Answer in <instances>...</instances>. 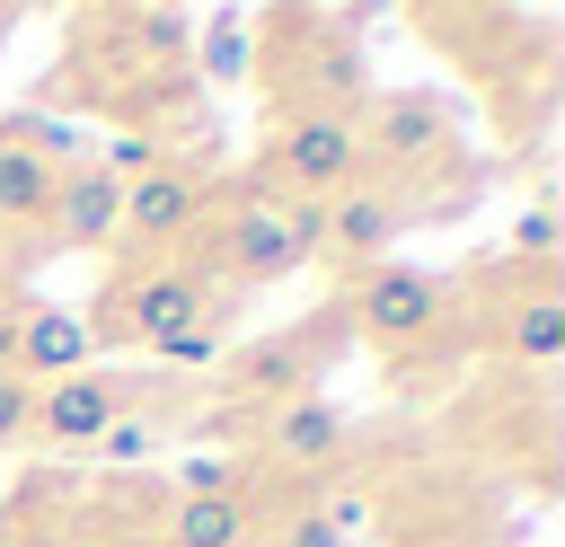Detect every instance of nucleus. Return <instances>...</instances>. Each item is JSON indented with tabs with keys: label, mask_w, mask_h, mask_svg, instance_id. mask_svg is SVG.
<instances>
[{
	"label": "nucleus",
	"mask_w": 565,
	"mask_h": 547,
	"mask_svg": "<svg viewBox=\"0 0 565 547\" xmlns=\"http://www.w3.org/2000/svg\"><path fill=\"white\" fill-rule=\"evenodd\" d=\"M203 265H212V282H221V291H238V300H247V291H274V282H291V274L309 265V238H300L291 203L238 194V203L221 212V229H212Z\"/></svg>",
	"instance_id": "39448f33"
},
{
	"label": "nucleus",
	"mask_w": 565,
	"mask_h": 547,
	"mask_svg": "<svg viewBox=\"0 0 565 547\" xmlns=\"http://www.w3.org/2000/svg\"><path fill=\"white\" fill-rule=\"evenodd\" d=\"M441 309H450V282L441 274H424V265H362L353 274V291H344V318H353V335L371 344V353H424L433 335H441Z\"/></svg>",
	"instance_id": "20e7f679"
},
{
	"label": "nucleus",
	"mask_w": 565,
	"mask_h": 547,
	"mask_svg": "<svg viewBox=\"0 0 565 547\" xmlns=\"http://www.w3.org/2000/svg\"><path fill=\"white\" fill-rule=\"evenodd\" d=\"M353 176H362L353 115H274L247 194H265V203H327V194H344Z\"/></svg>",
	"instance_id": "7ed1b4c3"
},
{
	"label": "nucleus",
	"mask_w": 565,
	"mask_h": 547,
	"mask_svg": "<svg viewBox=\"0 0 565 547\" xmlns=\"http://www.w3.org/2000/svg\"><path fill=\"white\" fill-rule=\"evenodd\" d=\"M353 141H362V176H380L397 194L424 168H459V124L433 88H371L353 106Z\"/></svg>",
	"instance_id": "f03ea898"
},
{
	"label": "nucleus",
	"mask_w": 565,
	"mask_h": 547,
	"mask_svg": "<svg viewBox=\"0 0 565 547\" xmlns=\"http://www.w3.org/2000/svg\"><path fill=\"white\" fill-rule=\"evenodd\" d=\"M247 35H256V18H247V9H221V18L203 26L194 62H203V79H212V88H238V79L256 71V44H247Z\"/></svg>",
	"instance_id": "f3484780"
},
{
	"label": "nucleus",
	"mask_w": 565,
	"mask_h": 547,
	"mask_svg": "<svg viewBox=\"0 0 565 547\" xmlns=\"http://www.w3.org/2000/svg\"><path fill=\"white\" fill-rule=\"evenodd\" d=\"M335 326H344V309H327V318H309V326H291V335H256V344H238V353H230V397H247V406L309 397L318 371H327V353L344 344Z\"/></svg>",
	"instance_id": "6e6552de"
},
{
	"label": "nucleus",
	"mask_w": 565,
	"mask_h": 547,
	"mask_svg": "<svg viewBox=\"0 0 565 547\" xmlns=\"http://www.w3.org/2000/svg\"><path fill=\"white\" fill-rule=\"evenodd\" d=\"M168 432H177V406H141V388H132V406L97 432V450H88V459L132 468V459H159V450H168Z\"/></svg>",
	"instance_id": "dca6fc26"
},
{
	"label": "nucleus",
	"mask_w": 565,
	"mask_h": 547,
	"mask_svg": "<svg viewBox=\"0 0 565 547\" xmlns=\"http://www.w3.org/2000/svg\"><path fill=\"white\" fill-rule=\"evenodd\" d=\"M177 494H247V468L238 459H185L177 468Z\"/></svg>",
	"instance_id": "6ab92c4d"
},
{
	"label": "nucleus",
	"mask_w": 565,
	"mask_h": 547,
	"mask_svg": "<svg viewBox=\"0 0 565 547\" xmlns=\"http://www.w3.org/2000/svg\"><path fill=\"white\" fill-rule=\"evenodd\" d=\"M556 238H565V221H556V194H539L521 221H512V238H503V256L521 265V274H556Z\"/></svg>",
	"instance_id": "a211bd4d"
},
{
	"label": "nucleus",
	"mask_w": 565,
	"mask_h": 547,
	"mask_svg": "<svg viewBox=\"0 0 565 547\" xmlns=\"http://www.w3.org/2000/svg\"><path fill=\"white\" fill-rule=\"evenodd\" d=\"M212 203V176L194 159H150L141 176H124V256H168L194 238Z\"/></svg>",
	"instance_id": "0eeeda50"
},
{
	"label": "nucleus",
	"mask_w": 565,
	"mask_h": 547,
	"mask_svg": "<svg viewBox=\"0 0 565 547\" xmlns=\"http://www.w3.org/2000/svg\"><path fill=\"white\" fill-rule=\"evenodd\" d=\"M132 388L141 379H124V371H71V379H44L35 388V423H26V450H44V459H88L97 450V432L132 406Z\"/></svg>",
	"instance_id": "423d86ee"
},
{
	"label": "nucleus",
	"mask_w": 565,
	"mask_h": 547,
	"mask_svg": "<svg viewBox=\"0 0 565 547\" xmlns=\"http://www.w3.org/2000/svg\"><path fill=\"white\" fill-rule=\"evenodd\" d=\"M26 423H35V388L0 371V450H26Z\"/></svg>",
	"instance_id": "aec40b11"
},
{
	"label": "nucleus",
	"mask_w": 565,
	"mask_h": 547,
	"mask_svg": "<svg viewBox=\"0 0 565 547\" xmlns=\"http://www.w3.org/2000/svg\"><path fill=\"white\" fill-rule=\"evenodd\" d=\"M344 441H353V423H344V406H335L327 388L282 397V406H274V423H265V450H274L282 468H327Z\"/></svg>",
	"instance_id": "4468645a"
},
{
	"label": "nucleus",
	"mask_w": 565,
	"mask_h": 547,
	"mask_svg": "<svg viewBox=\"0 0 565 547\" xmlns=\"http://www.w3.org/2000/svg\"><path fill=\"white\" fill-rule=\"evenodd\" d=\"M88 353H97V344H88L79 309H62V300H26V309H9V371H18L26 388L88 371Z\"/></svg>",
	"instance_id": "f8f14e48"
},
{
	"label": "nucleus",
	"mask_w": 565,
	"mask_h": 547,
	"mask_svg": "<svg viewBox=\"0 0 565 547\" xmlns=\"http://www.w3.org/2000/svg\"><path fill=\"white\" fill-rule=\"evenodd\" d=\"M406 238V203L380 176H353L344 194H327V229H318V265H388V247Z\"/></svg>",
	"instance_id": "9d476101"
},
{
	"label": "nucleus",
	"mask_w": 565,
	"mask_h": 547,
	"mask_svg": "<svg viewBox=\"0 0 565 547\" xmlns=\"http://www.w3.org/2000/svg\"><path fill=\"white\" fill-rule=\"evenodd\" d=\"M212 300H221V282H212L203 247H185V256H115V274L97 282V300L79 309V326H88V344L150 353L185 318H203Z\"/></svg>",
	"instance_id": "f257e3e1"
},
{
	"label": "nucleus",
	"mask_w": 565,
	"mask_h": 547,
	"mask_svg": "<svg viewBox=\"0 0 565 547\" xmlns=\"http://www.w3.org/2000/svg\"><path fill=\"white\" fill-rule=\"evenodd\" d=\"M265 547H335V538H327V521H318V512L300 503L291 521H274V538H265Z\"/></svg>",
	"instance_id": "412c9836"
},
{
	"label": "nucleus",
	"mask_w": 565,
	"mask_h": 547,
	"mask_svg": "<svg viewBox=\"0 0 565 547\" xmlns=\"http://www.w3.org/2000/svg\"><path fill=\"white\" fill-rule=\"evenodd\" d=\"M53 185H62V150H53V132L26 124V115H9V124H0V229L35 238Z\"/></svg>",
	"instance_id": "9b49d317"
},
{
	"label": "nucleus",
	"mask_w": 565,
	"mask_h": 547,
	"mask_svg": "<svg viewBox=\"0 0 565 547\" xmlns=\"http://www.w3.org/2000/svg\"><path fill=\"white\" fill-rule=\"evenodd\" d=\"M124 238V176H106L97 159H62V185L44 203V229L35 247H62V256H97Z\"/></svg>",
	"instance_id": "1a4fd4ad"
},
{
	"label": "nucleus",
	"mask_w": 565,
	"mask_h": 547,
	"mask_svg": "<svg viewBox=\"0 0 565 547\" xmlns=\"http://www.w3.org/2000/svg\"><path fill=\"white\" fill-rule=\"evenodd\" d=\"M247 538H256L247 494H177L168 512V547H247Z\"/></svg>",
	"instance_id": "2eb2a0df"
},
{
	"label": "nucleus",
	"mask_w": 565,
	"mask_h": 547,
	"mask_svg": "<svg viewBox=\"0 0 565 547\" xmlns=\"http://www.w3.org/2000/svg\"><path fill=\"white\" fill-rule=\"evenodd\" d=\"M486 335H494V353H512L530 371L565 362V291H556V274H521V291L486 318Z\"/></svg>",
	"instance_id": "ddd939ff"
}]
</instances>
